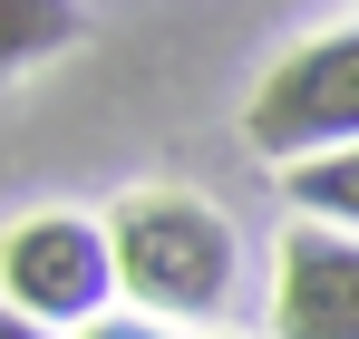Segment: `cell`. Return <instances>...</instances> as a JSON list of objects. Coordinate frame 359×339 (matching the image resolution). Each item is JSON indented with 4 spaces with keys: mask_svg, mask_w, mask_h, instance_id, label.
Here are the masks:
<instances>
[{
    "mask_svg": "<svg viewBox=\"0 0 359 339\" xmlns=\"http://www.w3.org/2000/svg\"><path fill=\"white\" fill-rule=\"evenodd\" d=\"M0 339H59V330H39L29 310H10V300H0Z\"/></svg>",
    "mask_w": 359,
    "mask_h": 339,
    "instance_id": "ba28073f",
    "label": "cell"
},
{
    "mask_svg": "<svg viewBox=\"0 0 359 339\" xmlns=\"http://www.w3.org/2000/svg\"><path fill=\"white\" fill-rule=\"evenodd\" d=\"M107 242H117V291L146 310V320H224L243 291V242L233 223L184 194V184H136L107 214Z\"/></svg>",
    "mask_w": 359,
    "mask_h": 339,
    "instance_id": "6da1fadb",
    "label": "cell"
},
{
    "mask_svg": "<svg viewBox=\"0 0 359 339\" xmlns=\"http://www.w3.org/2000/svg\"><path fill=\"white\" fill-rule=\"evenodd\" d=\"M88 339H175V330H165V320H97Z\"/></svg>",
    "mask_w": 359,
    "mask_h": 339,
    "instance_id": "52a82bcc",
    "label": "cell"
},
{
    "mask_svg": "<svg viewBox=\"0 0 359 339\" xmlns=\"http://www.w3.org/2000/svg\"><path fill=\"white\" fill-rule=\"evenodd\" d=\"M282 194H292L301 223H359V146H340V155H311V165H282Z\"/></svg>",
    "mask_w": 359,
    "mask_h": 339,
    "instance_id": "8992f818",
    "label": "cell"
},
{
    "mask_svg": "<svg viewBox=\"0 0 359 339\" xmlns=\"http://www.w3.org/2000/svg\"><path fill=\"white\" fill-rule=\"evenodd\" d=\"M0 300L29 310L39 330L49 320L97 330L107 300H117V242H107V223H88V214H29V223H10L0 233Z\"/></svg>",
    "mask_w": 359,
    "mask_h": 339,
    "instance_id": "3957f363",
    "label": "cell"
},
{
    "mask_svg": "<svg viewBox=\"0 0 359 339\" xmlns=\"http://www.w3.org/2000/svg\"><path fill=\"white\" fill-rule=\"evenodd\" d=\"M272 330L282 339H359V242L330 223H292L272 252Z\"/></svg>",
    "mask_w": 359,
    "mask_h": 339,
    "instance_id": "277c9868",
    "label": "cell"
},
{
    "mask_svg": "<svg viewBox=\"0 0 359 339\" xmlns=\"http://www.w3.org/2000/svg\"><path fill=\"white\" fill-rule=\"evenodd\" d=\"M78 0H0V78L10 68H39V58L78 49Z\"/></svg>",
    "mask_w": 359,
    "mask_h": 339,
    "instance_id": "5b68a950",
    "label": "cell"
},
{
    "mask_svg": "<svg viewBox=\"0 0 359 339\" xmlns=\"http://www.w3.org/2000/svg\"><path fill=\"white\" fill-rule=\"evenodd\" d=\"M243 136L272 165H311L359 146V29H320L262 68V88L243 97Z\"/></svg>",
    "mask_w": 359,
    "mask_h": 339,
    "instance_id": "7a4b0ae2",
    "label": "cell"
}]
</instances>
